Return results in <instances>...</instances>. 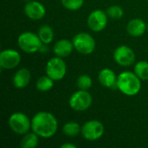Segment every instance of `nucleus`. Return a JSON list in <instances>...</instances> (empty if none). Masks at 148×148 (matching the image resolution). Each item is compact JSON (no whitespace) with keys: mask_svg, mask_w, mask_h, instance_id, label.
Segmentation results:
<instances>
[{"mask_svg":"<svg viewBox=\"0 0 148 148\" xmlns=\"http://www.w3.org/2000/svg\"><path fill=\"white\" fill-rule=\"evenodd\" d=\"M31 129L39 137L48 139L53 137L58 129V121L49 112L36 113L31 120Z\"/></svg>","mask_w":148,"mask_h":148,"instance_id":"obj_1","label":"nucleus"},{"mask_svg":"<svg viewBox=\"0 0 148 148\" xmlns=\"http://www.w3.org/2000/svg\"><path fill=\"white\" fill-rule=\"evenodd\" d=\"M116 87L122 94L127 96H134L141 89V80L134 72L124 71L118 75Z\"/></svg>","mask_w":148,"mask_h":148,"instance_id":"obj_2","label":"nucleus"},{"mask_svg":"<svg viewBox=\"0 0 148 148\" xmlns=\"http://www.w3.org/2000/svg\"><path fill=\"white\" fill-rule=\"evenodd\" d=\"M17 43L19 48L28 54H33L39 51L42 46V42L38 35L30 31L22 33L17 38Z\"/></svg>","mask_w":148,"mask_h":148,"instance_id":"obj_3","label":"nucleus"},{"mask_svg":"<svg viewBox=\"0 0 148 148\" xmlns=\"http://www.w3.org/2000/svg\"><path fill=\"white\" fill-rule=\"evenodd\" d=\"M74 48L77 52L82 55H89L93 53L96 47V42L94 37L86 32H80L73 37Z\"/></svg>","mask_w":148,"mask_h":148,"instance_id":"obj_4","label":"nucleus"},{"mask_svg":"<svg viewBox=\"0 0 148 148\" xmlns=\"http://www.w3.org/2000/svg\"><path fill=\"white\" fill-rule=\"evenodd\" d=\"M93 98L88 90L79 89L75 92L69 98V103L70 108L77 112H82L88 109L92 105Z\"/></svg>","mask_w":148,"mask_h":148,"instance_id":"obj_5","label":"nucleus"},{"mask_svg":"<svg viewBox=\"0 0 148 148\" xmlns=\"http://www.w3.org/2000/svg\"><path fill=\"white\" fill-rule=\"evenodd\" d=\"M46 75L54 81H61L67 73V65L62 57L56 56L49 59L46 64Z\"/></svg>","mask_w":148,"mask_h":148,"instance_id":"obj_6","label":"nucleus"},{"mask_svg":"<svg viewBox=\"0 0 148 148\" xmlns=\"http://www.w3.org/2000/svg\"><path fill=\"white\" fill-rule=\"evenodd\" d=\"M9 126L15 134H25L31 128V121L25 114L16 112L10 116Z\"/></svg>","mask_w":148,"mask_h":148,"instance_id":"obj_7","label":"nucleus"},{"mask_svg":"<svg viewBox=\"0 0 148 148\" xmlns=\"http://www.w3.org/2000/svg\"><path fill=\"white\" fill-rule=\"evenodd\" d=\"M105 132L104 125L96 120H91L84 123L82 127V137L89 141L97 140L102 137Z\"/></svg>","mask_w":148,"mask_h":148,"instance_id":"obj_8","label":"nucleus"},{"mask_svg":"<svg viewBox=\"0 0 148 148\" xmlns=\"http://www.w3.org/2000/svg\"><path fill=\"white\" fill-rule=\"evenodd\" d=\"M114 59L117 64L122 67H128L135 61L134 51L127 45H121L114 51Z\"/></svg>","mask_w":148,"mask_h":148,"instance_id":"obj_9","label":"nucleus"},{"mask_svg":"<svg viewBox=\"0 0 148 148\" xmlns=\"http://www.w3.org/2000/svg\"><path fill=\"white\" fill-rule=\"evenodd\" d=\"M108 14L101 10H93L87 20L88 28L95 32L102 31L108 24Z\"/></svg>","mask_w":148,"mask_h":148,"instance_id":"obj_10","label":"nucleus"},{"mask_svg":"<svg viewBox=\"0 0 148 148\" xmlns=\"http://www.w3.org/2000/svg\"><path fill=\"white\" fill-rule=\"evenodd\" d=\"M20 62L21 55L15 49H4L0 54V67L3 69H12L17 67Z\"/></svg>","mask_w":148,"mask_h":148,"instance_id":"obj_11","label":"nucleus"},{"mask_svg":"<svg viewBox=\"0 0 148 148\" xmlns=\"http://www.w3.org/2000/svg\"><path fill=\"white\" fill-rule=\"evenodd\" d=\"M25 15L31 20H40L43 18L46 14L44 5L38 1H29L24 6Z\"/></svg>","mask_w":148,"mask_h":148,"instance_id":"obj_12","label":"nucleus"},{"mask_svg":"<svg viewBox=\"0 0 148 148\" xmlns=\"http://www.w3.org/2000/svg\"><path fill=\"white\" fill-rule=\"evenodd\" d=\"M117 77L118 76L114 72V70H112L111 69H108V68L101 69L98 75V80H99L100 83L103 87L108 88H112L116 86Z\"/></svg>","mask_w":148,"mask_h":148,"instance_id":"obj_13","label":"nucleus"},{"mask_svg":"<svg viewBox=\"0 0 148 148\" xmlns=\"http://www.w3.org/2000/svg\"><path fill=\"white\" fill-rule=\"evenodd\" d=\"M74 49L75 48H74L73 42L68 39H61L57 41L54 45L53 51L56 56L63 58L69 56L72 53Z\"/></svg>","mask_w":148,"mask_h":148,"instance_id":"obj_14","label":"nucleus"},{"mask_svg":"<svg viewBox=\"0 0 148 148\" xmlns=\"http://www.w3.org/2000/svg\"><path fill=\"white\" fill-rule=\"evenodd\" d=\"M127 30L132 36H141L147 30V24L142 19L134 18L128 22L127 25Z\"/></svg>","mask_w":148,"mask_h":148,"instance_id":"obj_15","label":"nucleus"},{"mask_svg":"<svg viewBox=\"0 0 148 148\" xmlns=\"http://www.w3.org/2000/svg\"><path fill=\"white\" fill-rule=\"evenodd\" d=\"M31 79V75L29 69L23 68L18 69L13 76V84L16 88H26Z\"/></svg>","mask_w":148,"mask_h":148,"instance_id":"obj_16","label":"nucleus"},{"mask_svg":"<svg viewBox=\"0 0 148 148\" xmlns=\"http://www.w3.org/2000/svg\"><path fill=\"white\" fill-rule=\"evenodd\" d=\"M38 36L40 37L41 41L43 44L50 43L55 36V33L53 29L49 25H42L38 29Z\"/></svg>","mask_w":148,"mask_h":148,"instance_id":"obj_17","label":"nucleus"},{"mask_svg":"<svg viewBox=\"0 0 148 148\" xmlns=\"http://www.w3.org/2000/svg\"><path fill=\"white\" fill-rule=\"evenodd\" d=\"M36 133H27L24 134L21 140V147L23 148H35L37 147L39 139Z\"/></svg>","mask_w":148,"mask_h":148,"instance_id":"obj_18","label":"nucleus"},{"mask_svg":"<svg viewBox=\"0 0 148 148\" xmlns=\"http://www.w3.org/2000/svg\"><path fill=\"white\" fill-rule=\"evenodd\" d=\"M62 131L68 137H75L82 133V127L75 121H69L63 126Z\"/></svg>","mask_w":148,"mask_h":148,"instance_id":"obj_19","label":"nucleus"},{"mask_svg":"<svg viewBox=\"0 0 148 148\" xmlns=\"http://www.w3.org/2000/svg\"><path fill=\"white\" fill-rule=\"evenodd\" d=\"M54 80L48 75L41 76L36 81V88L41 92L49 91L54 86Z\"/></svg>","mask_w":148,"mask_h":148,"instance_id":"obj_20","label":"nucleus"},{"mask_svg":"<svg viewBox=\"0 0 148 148\" xmlns=\"http://www.w3.org/2000/svg\"><path fill=\"white\" fill-rule=\"evenodd\" d=\"M134 73L140 80L148 81V62H138L134 66Z\"/></svg>","mask_w":148,"mask_h":148,"instance_id":"obj_21","label":"nucleus"},{"mask_svg":"<svg viewBox=\"0 0 148 148\" xmlns=\"http://www.w3.org/2000/svg\"><path fill=\"white\" fill-rule=\"evenodd\" d=\"M93 81L92 78L88 75H82L78 77L76 81V85L79 89L82 90H88L92 87Z\"/></svg>","mask_w":148,"mask_h":148,"instance_id":"obj_22","label":"nucleus"},{"mask_svg":"<svg viewBox=\"0 0 148 148\" xmlns=\"http://www.w3.org/2000/svg\"><path fill=\"white\" fill-rule=\"evenodd\" d=\"M107 14L113 19H121L124 15V10L119 5H112L107 9Z\"/></svg>","mask_w":148,"mask_h":148,"instance_id":"obj_23","label":"nucleus"},{"mask_svg":"<svg viewBox=\"0 0 148 148\" xmlns=\"http://www.w3.org/2000/svg\"><path fill=\"white\" fill-rule=\"evenodd\" d=\"M62 4L69 10H77L84 3V0H61Z\"/></svg>","mask_w":148,"mask_h":148,"instance_id":"obj_24","label":"nucleus"},{"mask_svg":"<svg viewBox=\"0 0 148 148\" xmlns=\"http://www.w3.org/2000/svg\"><path fill=\"white\" fill-rule=\"evenodd\" d=\"M62 148H75L76 147L75 145H72V144H69V143H66V144H63L61 146Z\"/></svg>","mask_w":148,"mask_h":148,"instance_id":"obj_25","label":"nucleus"},{"mask_svg":"<svg viewBox=\"0 0 148 148\" xmlns=\"http://www.w3.org/2000/svg\"><path fill=\"white\" fill-rule=\"evenodd\" d=\"M147 31H148V23H147Z\"/></svg>","mask_w":148,"mask_h":148,"instance_id":"obj_26","label":"nucleus"},{"mask_svg":"<svg viewBox=\"0 0 148 148\" xmlns=\"http://www.w3.org/2000/svg\"><path fill=\"white\" fill-rule=\"evenodd\" d=\"M25 1H27V2H29L30 0H25Z\"/></svg>","mask_w":148,"mask_h":148,"instance_id":"obj_27","label":"nucleus"}]
</instances>
